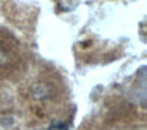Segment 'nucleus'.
<instances>
[{
	"label": "nucleus",
	"instance_id": "f257e3e1",
	"mask_svg": "<svg viewBox=\"0 0 147 130\" xmlns=\"http://www.w3.org/2000/svg\"><path fill=\"white\" fill-rule=\"evenodd\" d=\"M48 130H68V124L65 122H55L48 127Z\"/></svg>",
	"mask_w": 147,
	"mask_h": 130
}]
</instances>
